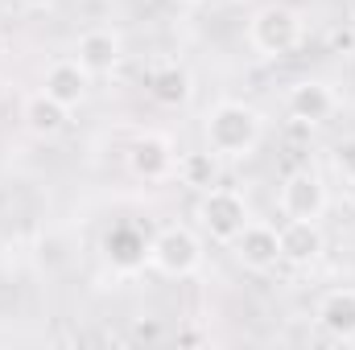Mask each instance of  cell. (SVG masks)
I'll return each instance as SVG.
<instances>
[{
    "instance_id": "5bb4252c",
    "label": "cell",
    "mask_w": 355,
    "mask_h": 350,
    "mask_svg": "<svg viewBox=\"0 0 355 350\" xmlns=\"http://www.w3.org/2000/svg\"><path fill=\"white\" fill-rule=\"evenodd\" d=\"M149 95L162 103V107H186L190 95H194V79L186 66L178 62H162L153 75H149Z\"/></svg>"
},
{
    "instance_id": "52a82bcc",
    "label": "cell",
    "mask_w": 355,
    "mask_h": 350,
    "mask_svg": "<svg viewBox=\"0 0 355 350\" xmlns=\"http://www.w3.org/2000/svg\"><path fill=\"white\" fill-rule=\"evenodd\" d=\"M232 252L248 272H272L281 264V231L268 227V223L248 219V227L232 239Z\"/></svg>"
},
{
    "instance_id": "30bf717a",
    "label": "cell",
    "mask_w": 355,
    "mask_h": 350,
    "mask_svg": "<svg viewBox=\"0 0 355 350\" xmlns=\"http://www.w3.org/2000/svg\"><path fill=\"white\" fill-rule=\"evenodd\" d=\"M327 248V235L318 227V219H289L281 227V260L293 264V268H310V264L322 256Z\"/></svg>"
},
{
    "instance_id": "8fae6325",
    "label": "cell",
    "mask_w": 355,
    "mask_h": 350,
    "mask_svg": "<svg viewBox=\"0 0 355 350\" xmlns=\"http://www.w3.org/2000/svg\"><path fill=\"white\" fill-rule=\"evenodd\" d=\"M87 87H91V75L79 66V58H58L42 79V91L50 99H58L62 107H79L87 99Z\"/></svg>"
},
{
    "instance_id": "4fadbf2b",
    "label": "cell",
    "mask_w": 355,
    "mask_h": 350,
    "mask_svg": "<svg viewBox=\"0 0 355 350\" xmlns=\"http://www.w3.org/2000/svg\"><path fill=\"white\" fill-rule=\"evenodd\" d=\"M21 120H25V128H29L33 136L50 140V136H58V132L67 128V120H71V107H62L58 99H50L46 91H37V95H29V99H25V107H21Z\"/></svg>"
},
{
    "instance_id": "6da1fadb",
    "label": "cell",
    "mask_w": 355,
    "mask_h": 350,
    "mask_svg": "<svg viewBox=\"0 0 355 350\" xmlns=\"http://www.w3.org/2000/svg\"><path fill=\"white\" fill-rule=\"evenodd\" d=\"M202 136H207V149L215 157H227V161H240V157H252L261 136H265V116L252 107V103H240V99H219L207 120H202Z\"/></svg>"
},
{
    "instance_id": "9a60e30c",
    "label": "cell",
    "mask_w": 355,
    "mask_h": 350,
    "mask_svg": "<svg viewBox=\"0 0 355 350\" xmlns=\"http://www.w3.org/2000/svg\"><path fill=\"white\" fill-rule=\"evenodd\" d=\"M215 174H219V157H215L211 149H202V153H182V157H178V177H182L186 185H194V190H211V185H215Z\"/></svg>"
},
{
    "instance_id": "7a4b0ae2",
    "label": "cell",
    "mask_w": 355,
    "mask_h": 350,
    "mask_svg": "<svg viewBox=\"0 0 355 350\" xmlns=\"http://www.w3.org/2000/svg\"><path fill=\"white\" fill-rule=\"evenodd\" d=\"M248 202H244V194L240 190H232V185H211V190H202V202H198V227L215 239V243H227L232 248V239L248 227Z\"/></svg>"
},
{
    "instance_id": "2e32d148",
    "label": "cell",
    "mask_w": 355,
    "mask_h": 350,
    "mask_svg": "<svg viewBox=\"0 0 355 350\" xmlns=\"http://www.w3.org/2000/svg\"><path fill=\"white\" fill-rule=\"evenodd\" d=\"M107 260L120 264V268H137V264L149 260V248L132 235V231H116V235H107Z\"/></svg>"
},
{
    "instance_id": "d6986e66",
    "label": "cell",
    "mask_w": 355,
    "mask_h": 350,
    "mask_svg": "<svg viewBox=\"0 0 355 350\" xmlns=\"http://www.w3.org/2000/svg\"><path fill=\"white\" fill-rule=\"evenodd\" d=\"M21 4H29V8H50L54 0H21Z\"/></svg>"
},
{
    "instance_id": "5b68a950",
    "label": "cell",
    "mask_w": 355,
    "mask_h": 350,
    "mask_svg": "<svg viewBox=\"0 0 355 350\" xmlns=\"http://www.w3.org/2000/svg\"><path fill=\"white\" fill-rule=\"evenodd\" d=\"M277 206H281L285 219H322L327 206H331L327 181L314 169H293L277 190Z\"/></svg>"
},
{
    "instance_id": "277c9868",
    "label": "cell",
    "mask_w": 355,
    "mask_h": 350,
    "mask_svg": "<svg viewBox=\"0 0 355 350\" xmlns=\"http://www.w3.org/2000/svg\"><path fill=\"white\" fill-rule=\"evenodd\" d=\"M149 264L162 272V276H194L198 272V264H202V243H198V235L190 231V227H166V231H157L153 235V243H149Z\"/></svg>"
},
{
    "instance_id": "9c48e42d",
    "label": "cell",
    "mask_w": 355,
    "mask_h": 350,
    "mask_svg": "<svg viewBox=\"0 0 355 350\" xmlns=\"http://www.w3.org/2000/svg\"><path fill=\"white\" fill-rule=\"evenodd\" d=\"M285 107H289V116H293L297 124H327V120L335 116L339 99H335V91L327 87L322 79H302V83L289 87Z\"/></svg>"
},
{
    "instance_id": "ffe728a7",
    "label": "cell",
    "mask_w": 355,
    "mask_h": 350,
    "mask_svg": "<svg viewBox=\"0 0 355 350\" xmlns=\"http://www.w3.org/2000/svg\"><path fill=\"white\" fill-rule=\"evenodd\" d=\"M178 4H194V0H178Z\"/></svg>"
},
{
    "instance_id": "ba28073f",
    "label": "cell",
    "mask_w": 355,
    "mask_h": 350,
    "mask_svg": "<svg viewBox=\"0 0 355 350\" xmlns=\"http://www.w3.org/2000/svg\"><path fill=\"white\" fill-rule=\"evenodd\" d=\"M75 58H79V66L87 71L91 79L112 75V71L120 66V58H124V37H120L116 29H107V25H95V29H87V33L79 37Z\"/></svg>"
},
{
    "instance_id": "e0dca14e",
    "label": "cell",
    "mask_w": 355,
    "mask_h": 350,
    "mask_svg": "<svg viewBox=\"0 0 355 350\" xmlns=\"http://www.w3.org/2000/svg\"><path fill=\"white\" fill-rule=\"evenodd\" d=\"M331 165H335V174L343 177L347 185H355V136L335 140V149H331Z\"/></svg>"
},
{
    "instance_id": "8992f818",
    "label": "cell",
    "mask_w": 355,
    "mask_h": 350,
    "mask_svg": "<svg viewBox=\"0 0 355 350\" xmlns=\"http://www.w3.org/2000/svg\"><path fill=\"white\" fill-rule=\"evenodd\" d=\"M128 169L141 177V181H166L178 169L174 140L166 132H141L128 145Z\"/></svg>"
},
{
    "instance_id": "7c38bea8",
    "label": "cell",
    "mask_w": 355,
    "mask_h": 350,
    "mask_svg": "<svg viewBox=\"0 0 355 350\" xmlns=\"http://www.w3.org/2000/svg\"><path fill=\"white\" fill-rule=\"evenodd\" d=\"M314 317H318V326L331 338L355 342V288H331V293H322Z\"/></svg>"
},
{
    "instance_id": "ac0fdd59",
    "label": "cell",
    "mask_w": 355,
    "mask_h": 350,
    "mask_svg": "<svg viewBox=\"0 0 355 350\" xmlns=\"http://www.w3.org/2000/svg\"><path fill=\"white\" fill-rule=\"evenodd\" d=\"M137 338H157V326H145V322H141V326H137Z\"/></svg>"
},
{
    "instance_id": "3957f363",
    "label": "cell",
    "mask_w": 355,
    "mask_h": 350,
    "mask_svg": "<svg viewBox=\"0 0 355 350\" xmlns=\"http://www.w3.org/2000/svg\"><path fill=\"white\" fill-rule=\"evenodd\" d=\"M248 42H252L257 54L281 58V54L297 50V42H302V17L289 4H265L248 21Z\"/></svg>"
}]
</instances>
